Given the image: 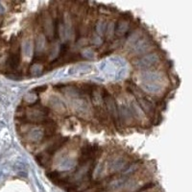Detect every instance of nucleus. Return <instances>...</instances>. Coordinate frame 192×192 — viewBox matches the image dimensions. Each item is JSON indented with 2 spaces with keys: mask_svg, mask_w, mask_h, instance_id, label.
I'll return each mask as SVG.
<instances>
[{
  "mask_svg": "<svg viewBox=\"0 0 192 192\" xmlns=\"http://www.w3.org/2000/svg\"><path fill=\"white\" fill-rule=\"evenodd\" d=\"M158 60H160L158 55L156 53H153V54H148L146 56H142L136 59L134 62V65L139 69H149L158 63Z\"/></svg>",
  "mask_w": 192,
  "mask_h": 192,
  "instance_id": "1",
  "label": "nucleus"
},
{
  "mask_svg": "<svg viewBox=\"0 0 192 192\" xmlns=\"http://www.w3.org/2000/svg\"><path fill=\"white\" fill-rule=\"evenodd\" d=\"M102 98L106 104V107H107L108 111L110 112V116L112 117V119H114V121L116 122V124H117L119 122V114H118V110H117L114 99L110 96V94L105 89H103Z\"/></svg>",
  "mask_w": 192,
  "mask_h": 192,
  "instance_id": "2",
  "label": "nucleus"
},
{
  "mask_svg": "<svg viewBox=\"0 0 192 192\" xmlns=\"http://www.w3.org/2000/svg\"><path fill=\"white\" fill-rule=\"evenodd\" d=\"M151 41L149 38H142L138 39L137 42H135V45L132 48V52H134L135 54H141V53L146 51L147 48L150 47Z\"/></svg>",
  "mask_w": 192,
  "mask_h": 192,
  "instance_id": "3",
  "label": "nucleus"
},
{
  "mask_svg": "<svg viewBox=\"0 0 192 192\" xmlns=\"http://www.w3.org/2000/svg\"><path fill=\"white\" fill-rule=\"evenodd\" d=\"M142 83H156L161 81V75L157 72H152V71H146L142 72L140 74Z\"/></svg>",
  "mask_w": 192,
  "mask_h": 192,
  "instance_id": "4",
  "label": "nucleus"
},
{
  "mask_svg": "<svg viewBox=\"0 0 192 192\" xmlns=\"http://www.w3.org/2000/svg\"><path fill=\"white\" fill-rule=\"evenodd\" d=\"M68 141V137H61V138H59L58 140H56L53 144H51L50 146L45 150V153L47 156H52V155H54L56 152L59 150V149H61L63 145L67 143Z\"/></svg>",
  "mask_w": 192,
  "mask_h": 192,
  "instance_id": "5",
  "label": "nucleus"
},
{
  "mask_svg": "<svg viewBox=\"0 0 192 192\" xmlns=\"http://www.w3.org/2000/svg\"><path fill=\"white\" fill-rule=\"evenodd\" d=\"M128 30V23L127 21H119L116 23L115 27H114V34H116V36L121 37L123 36L126 32Z\"/></svg>",
  "mask_w": 192,
  "mask_h": 192,
  "instance_id": "6",
  "label": "nucleus"
},
{
  "mask_svg": "<svg viewBox=\"0 0 192 192\" xmlns=\"http://www.w3.org/2000/svg\"><path fill=\"white\" fill-rule=\"evenodd\" d=\"M142 88L148 92H158L161 89V87L156 83H142Z\"/></svg>",
  "mask_w": 192,
  "mask_h": 192,
  "instance_id": "7",
  "label": "nucleus"
},
{
  "mask_svg": "<svg viewBox=\"0 0 192 192\" xmlns=\"http://www.w3.org/2000/svg\"><path fill=\"white\" fill-rule=\"evenodd\" d=\"M127 167V161H126L124 158H118L117 160H115L111 165V168L117 171V170H122L123 168Z\"/></svg>",
  "mask_w": 192,
  "mask_h": 192,
  "instance_id": "8",
  "label": "nucleus"
},
{
  "mask_svg": "<svg viewBox=\"0 0 192 192\" xmlns=\"http://www.w3.org/2000/svg\"><path fill=\"white\" fill-rule=\"evenodd\" d=\"M42 136H43V133L39 130H34L29 134V137L31 141H38V139L42 138Z\"/></svg>",
  "mask_w": 192,
  "mask_h": 192,
  "instance_id": "9",
  "label": "nucleus"
},
{
  "mask_svg": "<svg viewBox=\"0 0 192 192\" xmlns=\"http://www.w3.org/2000/svg\"><path fill=\"white\" fill-rule=\"evenodd\" d=\"M47 177L53 183H56L60 179L62 178V174L60 173L59 171H51V172H49V173H47Z\"/></svg>",
  "mask_w": 192,
  "mask_h": 192,
  "instance_id": "10",
  "label": "nucleus"
},
{
  "mask_svg": "<svg viewBox=\"0 0 192 192\" xmlns=\"http://www.w3.org/2000/svg\"><path fill=\"white\" fill-rule=\"evenodd\" d=\"M44 43H45V39H44V37L43 36H39L38 37V39H37V50L41 51L43 47H44Z\"/></svg>",
  "mask_w": 192,
  "mask_h": 192,
  "instance_id": "11",
  "label": "nucleus"
},
{
  "mask_svg": "<svg viewBox=\"0 0 192 192\" xmlns=\"http://www.w3.org/2000/svg\"><path fill=\"white\" fill-rule=\"evenodd\" d=\"M105 27H106V23L104 21H99L97 26H96V31L99 35H102L104 31H105Z\"/></svg>",
  "mask_w": 192,
  "mask_h": 192,
  "instance_id": "12",
  "label": "nucleus"
},
{
  "mask_svg": "<svg viewBox=\"0 0 192 192\" xmlns=\"http://www.w3.org/2000/svg\"><path fill=\"white\" fill-rule=\"evenodd\" d=\"M114 22H110L108 26H107V36L110 37L114 34Z\"/></svg>",
  "mask_w": 192,
  "mask_h": 192,
  "instance_id": "13",
  "label": "nucleus"
},
{
  "mask_svg": "<svg viewBox=\"0 0 192 192\" xmlns=\"http://www.w3.org/2000/svg\"><path fill=\"white\" fill-rule=\"evenodd\" d=\"M74 165V161H72V160H67V161H64L63 163V166L64 168H70L72 167Z\"/></svg>",
  "mask_w": 192,
  "mask_h": 192,
  "instance_id": "14",
  "label": "nucleus"
},
{
  "mask_svg": "<svg viewBox=\"0 0 192 192\" xmlns=\"http://www.w3.org/2000/svg\"><path fill=\"white\" fill-rule=\"evenodd\" d=\"M46 89H47V85H39V87H38V88H35L34 91H37L38 93H41V92H43Z\"/></svg>",
  "mask_w": 192,
  "mask_h": 192,
  "instance_id": "15",
  "label": "nucleus"
}]
</instances>
